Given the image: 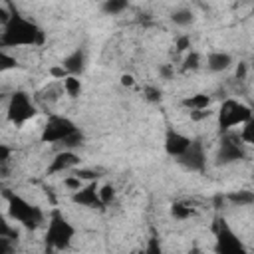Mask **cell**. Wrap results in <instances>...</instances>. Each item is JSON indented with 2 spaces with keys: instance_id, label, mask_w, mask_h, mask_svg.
I'll use <instances>...</instances> for the list:
<instances>
[{
  "instance_id": "3957f363",
  "label": "cell",
  "mask_w": 254,
  "mask_h": 254,
  "mask_svg": "<svg viewBox=\"0 0 254 254\" xmlns=\"http://www.w3.org/2000/svg\"><path fill=\"white\" fill-rule=\"evenodd\" d=\"M75 238V228L73 224L64 216L62 210H52L50 214V220H48V228H46V236H44V242H46V248H52L56 252H64L71 246Z\"/></svg>"
},
{
  "instance_id": "cb8c5ba5",
  "label": "cell",
  "mask_w": 254,
  "mask_h": 254,
  "mask_svg": "<svg viewBox=\"0 0 254 254\" xmlns=\"http://www.w3.org/2000/svg\"><path fill=\"white\" fill-rule=\"evenodd\" d=\"M141 254H163V246H161V240L153 234L149 240H147V244H145V248H143V252Z\"/></svg>"
},
{
  "instance_id": "d6986e66",
  "label": "cell",
  "mask_w": 254,
  "mask_h": 254,
  "mask_svg": "<svg viewBox=\"0 0 254 254\" xmlns=\"http://www.w3.org/2000/svg\"><path fill=\"white\" fill-rule=\"evenodd\" d=\"M127 6H129V4H127L125 0H107V2L101 4V10H103L107 16H117V14L125 12Z\"/></svg>"
},
{
  "instance_id": "ac0fdd59",
  "label": "cell",
  "mask_w": 254,
  "mask_h": 254,
  "mask_svg": "<svg viewBox=\"0 0 254 254\" xmlns=\"http://www.w3.org/2000/svg\"><path fill=\"white\" fill-rule=\"evenodd\" d=\"M62 85H64V91H65L71 99H75V97L81 93V81H79V77H75V75H67V77L62 81Z\"/></svg>"
},
{
  "instance_id": "30bf717a",
  "label": "cell",
  "mask_w": 254,
  "mask_h": 254,
  "mask_svg": "<svg viewBox=\"0 0 254 254\" xmlns=\"http://www.w3.org/2000/svg\"><path fill=\"white\" fill-rule=\"evenodd\" d=\"M99 187L101 185L97 181H91V183L83 185L81 189L73 190L71 202L79 204V206H85V208H105L103 202H101V196H99Z\"/></svg>"
},
{
  "instance_id": "e0dca14e",
  "label": "cell",
  "mask_w": 254,
  "mask_h": 254,
  "mask_svg": "<svg viewBox=\"0 0 254 254\" xmlns=\"http://www.w3.org/2000/svg\"><path fill=\"white\" fill-rule=\"evenodd\" d=\"M226 198L236 206H248L254 202V192L252 190H234V192H228Z\"/></svg>"
},
{
  "instance_id": "e575fe53",
  "label": "cell",
  "mask_w": 254,
  "mask_h": 254,
  "mask_svg": "<svg viewBox=\"0 0 254 254\" xmlns=\"http://www.w3.org/2000/svg\"><path fill=\"white\" fill-rule=\"evenodd\" d=\"M252 14H254V6H252Z\"/></svg>"
},
{
  "instance_id": "7c38bea8",
  "label": "cell",
  "mask_w": 254,
  "mask_h": 254,
  "mask_svg": "<svg viewBox=\"0 0 254 254\" xmlns=\"http://www.w3.org/2000/svg\"><path fill=\"white\" fill-rule=\"evenodd\" d=\"M81 159L75 151H60L54 155V159L50 161L46 175H58V173H65V171H75L79 167Z\"/></svg>"
},
{
  "instance_id": "9c48e42d",
  "label": "cell",
  "mask_w": 254,
  "mask_h": 254,
  "mask_svg": "<svg viewBox=\"0 0 254 254\" xmlns=\"http://www.w3.org/2000/svg\"><path fill=\"white\" fill-rule=\"evenodd\" d=\"M177 163L183 169L190 171V173H204V169H206V151H204L202 141L198 137H194L190 147L177 159Z\"/></svg>"
},
{
  "instance_id": "5bb4252c",
  "label": "cell",
  "mask_w": 254,
  "mask_h": 254,
  "mask_svg": "<svg viewBox=\"0 0 254 254\" xmlns=\"http://www.w3.org/2000/svg\"><path fill=\"white\" fill-rule=\"evenodd\" d=\"M232 65V56L226 52H210L206 56V67L210 71H224Z\"/></svg>"
},
{
  "instance_id": "5b68a950",
  "label": "cell",
  "mask_w": 254,
  "mask_h": 254,
  "mask_svg": "<svg viewBox=\"0 0 254 254\" xmlns=\"http://www.w3.org/2000/svg\"><path fill=\"white\" fill-rule=\"evenodd\" d=\"M214 254H248L244 242L222 216L214 222Z\"/></svg>"
},
{
  "instance_id": "ba28073f",
  "label": "cell",
  "mask_w": 254,
  "mask_h": 254,
  "mask_svg": "<svg viewBox=\"0 0 254 254\" xmlns=\"http://www.w3.org/2000/svg\"><path fill=\"white\" fill-rule=\"evenodd\" d=\"M244 159H246V147L240 135H234L230 131L224 133L216 151V165H232Z\"/></svg>"
},
{
  "instance_id": "8992f818",
  "label": "cell",
  "mask_w": 254,
  "mask_h": 254,
  "mask_svg": "<svg viewBox=\"0 0 254 254\" xmlns=\"http://www.w3.org/2000/svg\"><path fill=\"white\" fill-rule=\"evenodd\" d=\"M77 125L65 117V115H56L52 113L48 117V121L44 123L42 127V133H40V141L42 143H64L67 137H71L73 133H77Z\"/></svg>"
},
{
  "instance_id": "8fae6325",
  "label": "cell",
  "mask_w": 254,
  "mask_h": 254,
  "mask_svg": "<svg viewBox=\"0 0 254 254\" xmlns=\"http://www.w3.org/2000/svg\"><path fill=\"white\" fill-rule=\"evenodd\" d=\"M190 143H192V137H189V135H185V133H181V131L169 127L167 133H165V143H163V145H165V153H167L169 157L179 159V157L190 147Z\"/></svg>"
},
{
  "instance_id": "1f68e13d",
  "label": "cell",
  "mask_w": 254,
  "mask_h": 254,
  "mask_svg": "<svg viewBox=\"0 0 254 254\" xmlns=\"http://www.w3.org/2000/svg\"><path fill=\"white\" fill-rule=\"evenodd\" d=\"M212 115V111L210 109H204V111H194V113H190V119H204V117H210Z\"/></svg>"
},
{
  "instance_id": "603a6c76",
  "label": "cell",
  "mask_w": 254,
  "mask_h": 254,
  "mask_svg": "<svg viewBox=\"0 0 254 254\" xmlns=\"http://www.w3.org/2000/svg\"><path fill=\"white\" fill-rule=\"evenodd\" d=\"M99 196H101V202H103V206L111 204V202L115 200V187H113L111 183H105V185H101V187H99Z\"/></svg>"
},
{
  "instance_id": "9a60e30c",
  "label": "cell",
  "mask_w": 254,
  "mask_h": 254,
  "mask_svg": "<svg viewBox=\"0 0 254 254\" xmlns=\"http://www.w3.org/2000/svg\"><path fill=\"white\" fill-rule=\"evenodd\" d=\"M181 105L185 109H189V113L204 111V109H210V95H206V93H192V95L185 97L181 101Z\"/></svg>"
},
{
  "instance_id": "ffe728a7",
  "label": "cell",
  "mask_w": 254,
  "mask_h": 254,
  "mask_svg": "<svg viewBox=\"0 0 254 254\" xmlns=\"http://www.w3.org/2000/svg\"><path fill=\"white\" fill-rule=\"evenodd\" d=\"M198 67H200V54L194 52V50H190V52L185 56V60H183V69H185V71H194V69H198Z\"/></svg>"
},
{
  "instance_id": "f546056e",
  "label": "cell",
  "mask_w": 254,
  "mask_h": 254,
  "mask_svg": "<svg viewBox=\"0 0 254 254\" xmlns=\"http://www.w3.org/2000/svg\"><path fill=\"white\" fill-rule=\"evenodd\" d=\"M175 48H177V52H185V50H189V48H190V36H187V34H185V36H179Z\"/></svg>"
},
{
  "instance_id": "d6a6232c",
  "label": "cell",
  "mask_w": 254,
  "mask_h": 254,
  "mask_svg": "<svg viewBox=\"0 0 254 254\" xmlns=\"http://www.w3.org/2000/svg\"><path fill=\"white\" fill-rule=\"evenodd\" d=\"M121 83H123V85H133V77H131V75H123V77H121Z\"/></svg>"
},
{
  "instance_id": "f1b7e54d",
  "label": "cell",
  "mask_w": 254,
  "mask_h": 254,
  "mask_svg": "<svg viewBox=\"0 0 254 254\" xmlns=\"http://www.w3.org/2000/svg\"><path fill=\"white\" fill-rule=\"evenodd\" d=\"M0 236H4V238H14V240H18V232L14 230V228H10L8 226V222H0Z\"/></svg>"
},
{
  "instance_id": "d4e9b609",
  "label": "cell",
  "mask_w": 254,
  "mask_h": 254,
  "mask_svg": "<svg viewBox=\"0 0 254 254\" xmlns=\"http://www.w3.org/2000/svg\"><path fill=\"white\" fill-rule=\"evenodd\" d=\"M12 67H18V62L16 58H12L10 54H6L4 50L0 52V71H8Z\"/></svg>"
},
{
  "instance_id": "4316f807",
  "label": "cell",
  "mask_w": 254,
  "mask_h": 254,
  "mask_svg": "<svg viewBox=\"0 0 254 254\" xmlns=\"http://www.w3.org/2000/svg\"><path fill=\"white\" fill-rule=\"evenodd\" d=\"M143 95H145V99L147 101H151V103H159L161 101V89L159 87H155V85H147L145 89H143Z\"/></svg>"
},
{
  "instance_id": "4fadbf2b",
  "label": "cell",
  "mask_w": 254,
  "mask_h": 254,
  "mask_svg": "<svg viewBox=\"0 0 254 254\" xmlns=\"http://www.w3.org/2000/svg\"><path fill=\"white\" fill-rule=\"evenodd\" d=\"M60 65L67 71V75H75V77L81 75L83 69H85V52H83V48H75L71 54H67L62 60Z\"/></svg>"
},
{
  "instance_id": "6da1fadb",
  "label": "cell",
  "mask_w": 254,
  "mask_h": 254,
  "mask_svg": "<svg viewBox=\"0 0 254 254\" xmlns=\"http://www.w3.org/2000/svg\"><path fill=\"white\" fill-rule=\"evenodd\" d=\"M46 42L44 30L24 18L20 12H12L10 20L2 26L0 32V46L2 48H16V46H42Z\"/></svg>"
},
{
  "instance_id": "2e32d148",
  "label": "cell",
  "mask_w": 254,
  "mask_h": 254,
  "mask_svg": "<svg viewBox=\"0 0 254 254\" xmlns=\"http://www.w3.org/2000/svg\"><path fill=\"white\" fill-rule=\"evenodd\" d=\"M171 216L177 218V220H187V218L194 216V208L190 204L183 202V200H175L171 204Z\"/></svg>"
},
{
  "instance_id": "44dd1931",
  "label": "cell",
  "mask_w": 254,
  "mask_h": 254,
  "mask_svg": "<svg viewBox=\"0 0 254 254\" xmlns=\"http://www.w3.org/2000/svg\"><path fill=\"white\" fill-rule=\"evenodd\" d=\"M171 20H173V24H177V26H189V24H192L194 16H192L190 10H177V12L171 14Z\"/></svg>"
},
{
  "instance_id": "7a4b0ae2",
  "label": "cell",
  "mask_w": 254,
  "mask_h": 254,
  "mask_svg": "<svg viewBox=\"0 0 254 254\" xmlns=\"http://www.w3.org/2000/svg\"><path fill=\"white\" fill-rule=\"evenodd\" d=\"M2 194H4L6 204H8V214H10L18 224H22V226L28 228V230H36L38 226L44 224V210H42L38 204L26 200L24 196L16 194V192L10 190V189H4Z\"/></svg>"
},
{
  "instance_id": "277c9868",
  "label": "cell",
  "mask_w": 254,
  "mask_h": 254,
  "mask_svg": "<svg viewBox=\"0 0 254 254\" xmlns=\"http://www.w3.org/2000/svg\"><path fill=\"white\" fill-rule=\"evenodd\" d=\"M252 109L238 99H224L216 111V123L220 133H228L236 125H244L252 117Z\"/></svg>"
},
{
  "instance_id": "4dcf8cb0",
  "label": "cell",
  "mask_w": 254,
  "mask_h": 254,
  "mask_svg": "<svg viewBox=\"0 0 254 254\" xmlns=\"http://www.w3.org/2000/svg\"><path fill=\"white\" fill-rule=\"evenodd\" d=\"M10 153H12V149H10L8 145H0V165H2V169H4L6 163L10 161Z\"/></svg>"
},
{
  "instance_id": "7402d4cb",
  "label": "cell",
  "mask_w": 254,
  "mask_h": 254,
  "mask_svg": "<svg viewBox=\"0 0 254 254\" xmlns=\"http://www.w3.org/2000/svg\"><path fill=\"white\" fill-rule=\"evenodd\" d=\"M240 139L244 141V145H246V143H248V145H254V113H252V117L244 123L242 131H240Z\"/></svg>"
},
{
  "instance_id": "52a82bcc",
  "label": "cell",
  "mask_w": 254,
  "mask_h": 254,
  "mask_svg": "<svg viewBox=\"0 0 254 254\" xmlns=\"http://www.w3.org/2000/svg\"><path fill=\"white\" fill-rule=\"evenodd\" d=\"M6 115H8V121L16 127H22L24 123H28L30 119H34L36 115V105L32 103L30 95L24 91V89H16L10 99H8V105H6Z\"/></svg>"
},
{
  "instance_id": "484cf974",
  "label": "cell",
  "mask_w": 254,
  "mask_h": 254,
  "mask_svg": "<svg viewBox=\"0 0 254 254\" xmlns=\"http://www.w3.org/2000/svg\"><path fill=\"white\" fill-rule=\"evenodd\" d=\"M71 175L77 177L79 181H85V179H87L89 183H91V181H97V177H99L95 171H91V169H81V167H77L75 171H71Z\"/></svg>"
},
{
  "instance_id": "83f0119b",
  "label": "cell",
  "mask_w": 254,
  "mask_h": 254,
  "mask_svg": "<svg viewBox=\"0 0 254 254\" xmlns=\"http://www.w3.org/2000/svg\"><path fill=\"white\" fill-rule=\"evenodd\" d=\"M16 242H18V240H14V238H4V236H0V254H14Z\"/></svg>"
},
{
  "instance_id": "836d02e7",
  "label": "cell",
  "mask_w": 254,
  "mask_h": 254,
  "mask_svg": "<svg viewBox=\"0 0 254 254\" xmlns=\"http://www.w3.org/2000/svg\"><path fill=\"white\" fill-rule=\"evenodd\" d=\"M44 254H56V250H52V248H46V250H44Z\"/></svg>"
}]
</instances>
